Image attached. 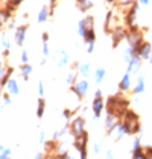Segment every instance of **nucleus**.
Returning a JSON list of instances; mask_svg holds the SVG:
<instances>
[{
    "instance_id": "48",
    "label": "nucleus",
    "mask_w": 152,
    "mask_h": 159,
    "mask_svg": "<svg viewBox=\"0 0 152 159\" xmlns=\"http://www.w3.org/2000/svg\"><path fill=\"white\" fill-rule=\"evenodd\" d=\"M149 2H151V0H139L140 5H149Z\"/></svg>"
},
{
    "instance_id": "53",
    "label": "nucleus",
    "mask_w": 152,
    "mask_h": 159,
    "mask_svg": "<svg viewBox=\"0 0 152 159\" xmlns=\"http://www.w3.org/2000/svg\"><path fill=\"white\" fill-rule=\"evenodd\" d=\"M148 61H149V64H151V65H152V56H151V58H149V59H148Z\"/></svg>"
},
{
    "instance_id": "1",
    "label": "nucleus",
    "mask_w": 152,
    "mask_h": 159,
    "mask_svg": "<svg viewBox=\"0 0 152 159\" xmlns=\"http://www.w3.org/2000/svg\"><path fill=\"white\" fill-rule=\"evenodd\" d=\"M126 43H128L129 47H134V49H137L140 44L143 43V34L140 32V29L137 26L129 27L128 35H126Z\"/></svg>"
},
{
    "instance_id": "7",
    "label": "nucleus",
    "mask_w": 152,
    "mask_h": 159,
    "mask_svg": "<svg viewBox=\"0 0 152 159\" xmlns=\"http://www.w3.org/2000/svg\"><path fill=\"white\" fill-rule=\"evenodd\" d=\"M135 55L140 56L141 59H149L152 56V44L148 41H143L139 47L135 49Z\"/></svg>"
},
{
    "instance_id": "37",
    "label": "nucleus",
    "mask_w": 152,
    "mask_h": 159,
    "mask_svg": "<svg viewBox=\"0 0 152 159\" xmlns=\"http://www.w3.org/2000/svg\"><path fill=\"white\" fill-rule=\"evenodd\" d=\"M139 148H141V143H140V138H135L132 141V150H139Z\"/></svg>"
},
{
    "instance_id": "28",
    "label": "nucleus",
    "mask_w": 152,
    "mask_h": 159,
    "mask_svg": "<svg viewBox=\"0 0 152 159\" xmlns=\"http://www.w3.org/2000/svg\"><path fill=\"white\" fill-rule=\"evenodd\" d=\"M132 159H148V155H146L145 148L132 150Z\"/></svg>"
},
{
    "instance_id": "15",
    "label": "nucleus",
    "mask_w": 152,
    "mask_h": 159,
    "mask_svg": "<svg viewBox=\"0 0 152 159\" xmlns=\"http://www.w3.org/2000/svg\"><path fill=\"white\" fill-rule=\"evenodd\" d=\"M105 102H103V98H94L93 100V105H91V109H93V114H96V115H101L103 109H105Z\"/></svg>"
},
{
    "instance_id": "9",
    "label": "nucleus",
    "mask_w": 152,
    "mask_h": 159,
    "mask_svg": "<svg viewBox=\"0 0 152 159\" xmlns=\"http://www.w3.org/2000/svg\"><path fill=\"white\" fill-rule=\"evenodd\" d=\"M26 35H27V26H18L14 32V41L17 46H23L26 41Z\"/></svg>"
},
{
    "instance_id": "40",
    "label": "nucleus",
    "mask_w": 152,
    "mask_h": 159,
    "mask_svg": "<svg viewBox=\"0 0 152 159\" xmlns=\"http://www.w3.org/2000/svg\"><path fill=\"white\" fill-rule=\"evenodd\" d=\"M87 52H88L90 55L94 52V43H87Z\"/></svg>"
},
{
    "instance_id": "33",
    "label": "nucleus",
    "mask_w": 152,
    "mask_h": 159,
    "mask_svg": "<svg viewBox=\"0 0 152 159\" xmlns=\"http://www.w3.org/2000/svg\"><path fill=\"white\" fill-rule=\"evenodd\" d=\"M11 148L9 147H5L2 152H0V159H9V156H11Z\"/></svg>"
},
{
    "instance_id": "46",
    "label": "nucleus",
    "mask_w": 152,
    "mask_h": 159,
    "mask_svg": "<svg viewBox=\"0 0 152 159\" xmlns=\"http://www.w3.org/2000/svg\"><path fill=\"white\" fill-rule=\"evenodd\" d=\"M21 2H23V0H11V2H9V3H11V5H12V6H17V5H20V3H21Z\"/></svg>"
},
{
    "instance_id": "16",
    "label": "nucleus",
    "mask_w": 152,
    "mask_h": 159,
    "mask_svg": "<svg viewBox=\"0 0 152 159\" xmlns=\"http://www.w3.org/2000/svg\"><path fill=\"white\" fill-rule=\"evenodd\" d=\"M32 71H34V67H32L31 64H23V65L20 67V74H21V79H23L25 82L29 80V76L32 74Z\"/></svg>"
},
{
    "instance_id": "3",
    "label": "nucleus",
    "mask_w": 152,
    "mask_h": 159,
    "mask_svg": "<svg viewBox=\"0 0 152 159\" xmlns=\"http://www.w3.org/2000/svg\"><path fill=\"white\" fill-rule=\"evenodd\" d=\"M73 146L76 147V150L79 152V159H87V146H88V134L85 132L84 135L75 138Z\"/></svg>"
},
{
    "instance_id": "41",
    "label": "nucleus",
    "mask_w": 152,
    "mask_h": 159,
    "mask_svg": "<svg viewBox=\"0 0 152 159\" xmlns=\"http://www.w3.org/2000/svg\"><path fill=\"white\" fill-rule=\"evenodd\" d=\"M44 143H46V134L41 130L40 132V144H44Z\"/></svg>"
},
{
    "instance_id": "24",
    "label": "nucleus",
    "mask_w": 152,
    "mask_h": 159,
    "mask_svg": "<svg viewBox=\"0 0 152 159\" xmlns=\"http://www.w3.org/2000/svg\"><path fill=\"white\" fill-rule=\"evenodd\" d=\"M0 44H2V49L5 50L6 53L11 50V46H12V44H11V39L8 38L6 34H3V35H2V41H0Z\"/></svg>"
},
{
    "instance_id": "36",
    "label": "nucleus",
    "mask_w": 152,
    "mask_h": 159,
    "mask_svg": "<svg viewBox=\"0 0 152 159\" xmlns=\"http://www.w3.org/2000/svg\"><path fill=\"white\" fill-rule=\"evenodd\" d=\"M43 56H44V58H49V56H50V47H49V43H43Z\"/></svg>"
},
{
    "instance_id": "23",
    "label": "nucleus",
    "mask_w": 152,
    "mask_h": 159,
    "mask_svg": "<svg viewBox=\"0 0 152 159\" xmlns=\"http://www.w3.org/2000/svg\"><path fill=\"white\" fill-rule=\"evenodd\" d=\"M87 21H85V18H82V20H79V23H78V35L81 38H84L85 35V32H87Z\"/></svg>"
},
{
    "instance_id": "56",
    "label": "nucleus",
    "mask_w": 152,
    "mask_h": 159,
    "mask_svg": "<svg viewBox=\"0 0 152 159\" xmlns=\"http://www.w3.org/2000/svg\"><path fill=\"white\" fill-rule=\"evenodd\" d=\"M148 159H152V158H151V156H148Z\"/></svg>"
},
{
    "instance_id": "19",
    "label": "nucleus",
    "mask_w": 152,
    "mask_h": 159,
    "mask_svg": "<svg viewBox=\"0 0 152 159\" xmlns=\"http://www.w3.org/2000/svg\"><path fill=\"white\" fill-rule=\"evenodd\" d=\"M49 14H50V9L49 6H43L38 12V23H46L47 18H49Z\"/></svg>"
},
{
    "instance_id": "38",
    "label": "nucleus",
    "mask_w": 152,
    "mask_h": 159,
    "mask_svg": "<svg viewBox=\"0 0 152 159\" xmlns=\"http://www.w3.org/2000/svg\"><path fill=\"white\" fill-rule=\"evenodd\" d=\"M73 115V111H70V109H64L63 112V117L65 118V120H70V117Z\"/></svg>"
},
{
    "instance_id": "51",
    "label": "nucleus",
    "mask_w": 152,
    "mask_h": 159,
    "mask_svg": "<svg viewBox=\"0 0 152 159\" xmlns=\"http://www.w3.org/2000/svg\"><path fill=\"white\" fill-rule=\"evenodd\" d=\"M49 2H50L52 5H55V3H56V2H58V0H49Z\"/></svg>"
},
{
    "instance_id": "43",
    "label": "nucleus",
    "mask_w": 152,
    "mask_h": 159,
    "mask_svg": "<svg viewBox=\"0 0 152 159\" xmlns=\"http://www.w3.org/2000/svg\"><path fill=\"white\" fill-rule=\"evenodd\" d=\"M41 39H43V43H49V34L44 32V34L41 35Z\"/></svg>"
},
{
    "instance_id": "50",
    "label": "nucleus",
    "mask_w": 152,
    "mask_h": 159,
    "mask_svg": "<svg viewBox=\"0 0 152 159\" xmlns=\"http://www.w3.org/2000/svg\"><path fill=\"white\" fill-rule=\"evenodd\" d=\"M64 159H75L73 156H70L69 153H64Z\"/></svg>"
},
{
    "instance_id": "27",
    "label": "nucleus",
    "mask_w": 152,
    "mask_h": 159,
    "mask_svg": "<svg viewBox=\"0 0 152 159\" xmlns=\"http://www.w3.org/2000/svg\"><path fill=\"white\" fill-rule=\"evenodd\" d=\"M114 21V14L113 12H108L107 14V20H105V29H107V32H113L114 27L111 26V23Z\"/></svg>"
},
{
    "instance_id": "45",
    "label": "nucleus",
    "mask_w": 152,
    "mask_h": 159,
    "mask_svg": "<svg viewBox=\"0 0 152 159\" xmlns=\"http://www.w3.org/2000/svg\"><path fill=\"white\" fill-rule=\"evenodd\" d=\"M105 158H107V159H114V156H113V152H111V150H108V152L105 153Z\"/></svg>"
},
{
    "instance_id": "34",
    "label": "nucleus",
    "mask_w": 152,
    "mask_h": 159,
    "mask_svg": "<svg viewBox=\"0 0 152 159\" xmlns=\"http://www.w3.org/2000/svg\"><path fill=\"white\" fill-rule=\"evenodd\" d=\"M37 89H38V97H44V84H43V80H38Z\"/></svg>"
},
{
    "instance_id": "14",
    "label": "nucleus",
    "mask_w": 152,
    "mask_h": 159,
    "mask_svg": "<svg viewBox=\"0 0 152 159\" xmlns=\"http://www.w3.org/2000/svg\"><path fill=\"white\" fill-rule=\"evenodd\" d=\"M129 88H131V74L125 73L122 76L120 82H119V91L120 93H126V91H129Z\"/></svg>"
},
{
    "instance_id": "44",
    "label": "nucleus",
    "mask_w": 152,
    "mask_h": 159,
    "mask_svg": "<svg viewBox=\"0 0 152 159\" xmlns=\"http://www.w3.org/2000/svg\"><path fill=\"white\" fill-rule=\"evenodd\" d=\"M145 152H146V155H148V156H151L152 158V146H148L146 148H145Z\"/></svg>"
},
{
    "instance_id": "21",
    "label": "nucleus",
    "mask_w": 152,
    "mask_h": 159,
    "mask_svg": "<svg viewBox=\"0 0 152 159\" xmlns=\"http://www.w3.org/2000/svg\"><path fill=\"white\" fill-rule=\"evenodd\" d=\"M105 74H107V70L103 68V67H99V68H96V71H94V82L99 85L102 84V80L105 79Z\"/></svg>"
},
{
    "instance_id": "35",
    "label": "nucleus",
    "mask_w": 152,
    "mask_h": 159,
    "mask_svg": "<svg viewBox=\"0 0 152 159\" xmlns=\"http://www.w3.org/2000/svg\"><path fill=\"white\" fill-rule=\"evenodd\" d=\"M8 68H9V67H6L3 62H0V84H2V80H3L5 74H6V71H8Z\"/></svg>"
},
{
    "instance_id": "5",
    "label": "nucleus",
    "mask_w": 152,
    "mask_h": 159,
    "mask_svg": "<svg viewBox=\"0 0 152 159\" xmlns=\"http://www.w3.org/2000/svg\"><path fill=\"white\" fill-rule=\"evenodd\" d=\"M139 3L137 2H134L132 5H131V8L128 9L126 15H125V23L128 25V27H132V26H135V20H137V14H139Z\"/></svg>"
},
{
    "instance_id": "11",
    "label": "nucleus",
    "mask_w": 152,
    "mask_h": 159,
    "mask_svg": "<svg viewBox=\"0 0 152 159\" xmlns=\"http://www.w3.org/2000/svg\"><path fill=\"white\" fill-rule=\"evenodd\" d=\"M75 68L84 79H87L90 74H91V65H90V62H76Z\"/></svg>"
},
{
    "instance_id": "30",
    "label": "nucleus",
    "mask_w": 152,
    "mask_h": 159,
    "mask_svg": "<svg viewBox=\"0 0 152 159\" xmlns=\"http://www.w3.org/2000/svg\"><path fill=\"white\" fill-rule=\"evenodd\" d=\"M76 80H78V79H76V71L73 70V71H70V73H69L67 79H65V84H67V85H70V86H73L76 84Z\"/></svg>"
},
{
    "instance_id": "47",
    "label": "nucleus",
    "mask_w": 152,
    "mask_h": 159,
    "mask_svg": "<svg viewBox=\"0 0 152 159\" xmlns=\"http://www.w3.org/2000/svg\"><path fill=\"white\" fill-rule=\"evenodd\" d=\"M34 159H43V153H41V152H37V155H35Z\"/></svg>"
},
{
    "instance_id": "10",
    "label": "nucleus",
    "mask_w": 152,
    "mask_h": 159,
    "mask_svg": "<svg viewBox=\"0 0 152 159\" xmlns=\"http://www.w3.org/2000/svg\"><path fill=\"white\" fill-rule=\"evenodd\" d=\"M53 61L56 62V65L59 67V68H63L65 67L69 61H70V58H69V53L65 52V50H58L56 53H55V56H53Z\"/></svg>"
},
{
    "instance_id": "31",
    "label": "nucleus",
    "mask_w": 152,
    "mask_h": 159,
    "mask_svg": "<svg viewBox=\"0 0 152 159\" xmlns=\"http://www.w3.org/2000/svg\"><path fill=\"white\" fill-rule=\"evenodd\" d=\"M20 62H21V65H23V64H29V53H27V50H26V49H21Z\"/></svg>"
},
{
    "instance_id": "52",
    "label": "nucleus",
    "mask_w": 152,
    "mask_h": 159,
    "mask_svg": "<svg viewBox=\"0 0 152 159\" xmlns=\"http://www.w3.org/2000/svg\"><path fill=\"white\" fill-rule=\"evenodd\" d=\"M3 148H5V146H3V144H0V152H2Z\"/></svg>"
},
{
    "instance_id": "4",
    "label": "nucleus",
    "mask_w": 152,
    "mask_h": 159,
    "mask_svg": "<svg viewBox=\"0 0 152 159\" xmlns=\"http://www.w3.org/2000/svg\"><path fill=\"white\" fill-rule=\"evenodd\" d=\"M72 88V93H75V96L78 98H82V97H85L87 96V93H88V89H90V84H88V80L87 79H78L76 80V84L73 86H70Z\"/></svg>"
},
{
    "instance_id": "32",
    "label": "nucleus",
    "mask_w": 152,
    "mask_h": 159,
    "mask_svg": "<svg viewBox=\"0 0 152 159\" xmlns=\"http://www.w3.org/2000/svg\"><path fill=\"white\" fill-rule=\"evenodd\" d=\"M2 106H8V105H11V94H8V93H3V96H2Z\"/></svg>"
},
{
    "instance_id": "55",
    "label": "nucleus",
    "mask_w": 152,
    "mask_h": 159,
    "mask_svg": "<svg viewBox=\"0 0 152 159\" xmlns=\"http://www.w3.org/2000/svg\"><path fill=\"white\" fill-rule=\"evenodd\" d=\"M76 2H78V3H81V2H84V0H76Z\"/></svg>"
},
{
    "instance_id": "39",
    "label": "nucleus",
    "mask_w": 152,
    "mask_h": 159,
    "mask_svg": "<svg viewBox=\"0 0 152 159\" xmlns=\"http://www.w3.org/2000/svg\"><path fill=\"white\" fill-rule=\"evenodd\" d=\"M93 150H94V153H101V150H102V141L96 143V144H94V147H93Z\"/></svg>"
},
{
    "instance_id": "42",
    "label": "nucleus",
    "mask_w": 152,
    "mask_h": 159,
    "mask_svg": "<svg viewBox=\"0 0 152 159\" xmlns=\"http://www.w3.org/2000/svg\"><path fill=\"white\" fill-rule=\"evenodd\" d=\"M94 98H103V97H102V89H99V88H97V89L94 91Z\"/></svg>"
},
{
    "instance_id": "6",
    "label": "nucleus",
    "mask_w": 152,
    "mask_h": 159,
    "mask_svg": "<svg viewBox=\"0 0 152 159\" xmlns=\"http://www.w3.org/2000/svg\"><path fill=\"white\" fill-rule=\"evenodd\" d=\"M128 30L125 27H116L113 32H111V39H113V47L116 49L123 39H126Z\"/></svg>"
},
{
    "instance_id": "18",
    "label": "nucleus",
    "mask_w": 152,
    "mask_h": 159,
    "mask_svg": "<svg viewBox=\"0 0 152 159\" xmlns=\"http://www.w3.org/2000/svg\"><path fill=\"white\" fill-rule=\"evenodd\" d=\"M114 132H116V141H120L125 135H128L126 129H125V124L122 123V120L119 121V124H117V127H116V130H114Z\"/></svg>"
},
{
    "instance_id": "26",
    "label": "nucleus",
    "mask_w": 152,
    "mask_h": 159,
    "mask_svg": "<svg viewBox=\"0 0 152 159\" xmlns=\"http://www.w3.org/2000/svg\"><path fill=\"white\" fill-rule=\"evenodd\" d=\"M82 39L85 41V44L87 43H94L96 41V32H94V29H87V32H85V35H84Z\"/></svg>"
},
{
    "instance_id": "29",
    "label": "nucleus",
    "mask_w": 152,
    "mask_h": 159,
    "mask_svg": "<svg viewBox=\"0 0 152 159\" xmlns=\"http://www.w3.org/2000/svg\"><path fill=\"white\" fill-rule=\"evenodd\" d=\"M78 6H79V9H81L82 12H85V11H88L90 8L93 6V2H91V0H84V2L78 3Z\"/></svg>"
},
{
    "instance_id": "2",
    "label": "nucleus",
    "mask_w": 152,
    "mask_h": 159,
    "mask_svg": "<svg viewBox=\"0 0 152 159\" xmlns=\"http://www.w3.org/2000/svg\"><path fill=\"white\" fill-rule=\"evenodd\" d=\"M69 126H70V134L73 135L75 138H78V136H81V135L85 134V118L81 117V115L75 117V118L70 121Z\"/></svg>"
},
{
    "instance_id": "49",
    "label": "nucleus",
    "mask_w": 152,
    "mask_h": 159,
    "mask_svg": "<svg viewBox=\"0 0 152 159\" xmlns=\"http://www.w3.org/2000/svg\"><path fill=\"white\" fill-rule=\"evenodd\" d=\"M46 62H47V58H44V56H43V59L40 61V64H41V65H46Z\"/></svg>"
},
{
    "instance_id": "17",
    "label": "nucleus",
    "mask_w": 152,
    "mask_h": 159,
    "mask_svg": "<svg viewBox=\"0 0 152 159\" xmlns=\"http://www.w3.org/2000/svg\"><path fill=\"white\" fill-rule=\"evenodd\" d=\"M145 89H146L145 76H139V79H137V82H135V86H134V94H135V96H137V94H141V93H145Z\"/></svg>"
},
{
    "instance_id": "25",
    "label": "nucleus",
    "mask_w": 152,
    "mask_h": 159,
    "mask_svg": "<svg viewBox=\"0 0 152 159\" xmlns=\"http://www.w3.org/2000/svg\"><path fill=\"white\" fill-rule=\"evenodd\" d=\"M135 56V49L134 47H129L128 46L126 49H125V52H123V61L125 62H129L132 58Z\"/></svg>"
},
{
    "instance_id": "12",
    "label": "nucleus",
    "mask_w": 152,
    "mask_h": 159,
    "mask_svg": "<svg viewBox=\"0 0 152 159\" xmlns=\"http://www.w3.org/2000/svg\"><path fill=\"white\" fill-rule=\"evenodd\" d=\"M141 61H143V59H141L140 56H137V55H135V56H134V58H132L131 61L128 62L126 73H129V74L137 73V71L140 70V67H141Z\"/></svg>"
},
{
    "instance_id": "20",
    "label": "nucleus",
    "mask_w": 152,
    "mask_h": 159,
    "mask_svg": "<svg viewBox=\"0 0 152 159\" xmlns=\"http://www.w3.org/2000/svg\"><path fill=\"white\" fill-rule=\"evenodd\" d=\"M44 111H46V100H44V97H38V106H37L38 118H43L44 117Z\"/></svg>"
},
{
    "instance_id": "13",
    "label": "nucleus",
    "mask_w": 152,
    "mask_h": 159,
    "mask_svg": "<svg viewBox=\"0 0 152 159\" xmlns=\"http://www.w3.org/2000/svg\"><path fill=\"white\" fill-rule=\"evenodd\" d=\"M6 93L11 94V96L20 94V85H18V80H17L15 77H11L9 82L6 84Z\"/></svg>"
},
{
    "instance_id": "8",
    "label": "nucleus",
    "mask_w": 152,
    "mask_h": 159,
    "mask_svg": "<svg viewBox=\"0 0 152 159\" xmlns=\"http://www.w3.org/2000/svg\"><path fill=\"white\" fill-rule=\"evenodd\" d=\"M117 124H119V118L113 115V114H108L107 112V117H105V130H107V134L111 135L116 130V127H117Z\"/></svg>"
},
{
    "instance_id": "22",
    "label": "nucleus",
    "mask_w": 152,
    "mask_h": 159,
    "mask_svg": "<svg viewBox=\"0 0 152 159\" xmlns=\"http://www.w3.org/2000/svg\"><path fill=\"white\" fill-rule=\"evenodd\" d=\"M9 17H11V11H8L6 8L0 9V30L3 29L5 23H6V21L9 20Z\"/></svg>"
},
{
    "instance_id": "57",
    "label": "nucleus",
    "mask_w": 152,
    "mask_h": 159,
    "mask_svg": "<svg viewBox=\"0 0 152 159\" xmlns=\"http://www.w3.org/2000/svg\"><path fill=\"white\" fill-rule=\"evenodd\" d=\"M0 49H2V44H0Z\"/></svg>"
},
{
    "instance_id": "54",
    "label": "nucleus",
    "mask_w": 152,
    "mask_h": 159,
    "mask_svg": "<svg viewBox=\"0 0 152 159\" xmlns=\"http://www.w3.org/2000/svg\"><path fill=\"white\" fill-rule=\"evenodd\" d=\"M107 2H108V3H113V2H116V0H107Z\"/></svg>"
}]
</instances>
